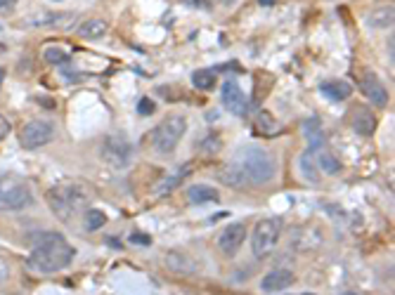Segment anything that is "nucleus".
Segmentation results:
<instances>
[{"label":"nucleus","instance_id":"obj_13","mask_svg":"<svg viewBox=\"0 0 395 295\" xmlns=\"http://www.w3.org/2000/svg\"><path fill=\"white\" fill-rule=\"evenodd\" d=\"M350 125H352V130H355L357 135L372 137L374 130H377V118H374L372 109L355 107V111H352V116H350Z\"/></svg>","mask_w":395,"mask_h":295},{"label":"nucleus","instance_id":"obj_10","mask_svg":"<svg viewBox=\"0 0 395 295\" xmlns=\"http://www.w3.org/2000/svg\"><path fill=\"white\" fill-rule=\"evenodd\" d=\"M221 102L223 107L235 116H244L246 109H249V100H246L244 90L239 88V83L235 81H225L221 88Z\"/></svg>","mask_w":395,"mask_h":295},{"label":"nucleus","instance_id":"obj_6","mask_svg":"<svg viewBox=\"0 0 395 295\" xmlns=\"http://www.w3.org/2000/svg\"><path fill=\"white\" fill-rule=\"evenodd\" d=\"M282 236V222L279 220H263L253 227L251 234V250L258 260H265L267 255H272V250L277 248Z\"/></svg>","mask_w":395,"mask_h":295},{"label":"nucleus","instance_id":"obj_34","mask_svg":"<svg viewBox=\"0 0 395 295\" xmlns=\"http://www.w3.org/2000/svg\"><path fill=\"white\" fill-rule=\"evenodd\" d=\"M15 8V0H0V10H10Z\"/></svg>","mask_w":395,"mask_h":295},{"label":"nucleus","instance_id":"obj_24","mask_svg":"<svg viewBox=\"0 0 395 295\" xmlns=\"http://www.w3.org/2000/svg\"><path fill=\"white\" fill-rule=\"evenodd\" d=\"M256 125H258L260 132H265V135H274V132H279V125H277V121H272L270 111H258Z\"/></svg>","mask_w":395,"mask_h":295},{"label":"nucleus","instance_id":"obj_31","mask_svg":"<svg viewBox=\"0 0 395 295\" xmlns=\"http://www.w3.org/2000/svg\"><path fill=\"white\" fill-rule=\"evenodd\" d=\"M182 5H192V8H196V10H208L211 8V3L208 0H180Z\"/></svg>","mask_w":395,"mask_h":295},{"label":"nucleus","instance_id":"obj_16","mask_svg":"<svg viewBox=\"0 0 395 295\" xmlns=\"http://www.w3.org/2000/svg\"><path fill=\"white\" fill-rule=\"evenodd\" d=\"M187 199H189V203H192V206H208V203H218V201H221V194H218L216 187L196 185V187H189Z\"/></svg>","mask_w":395,"mask_h":295},{"label":"nucleus","instance_id":"obj_21","mask_svg":"<svg viewBox=\"0 0 395 295\" xmlns=\"http://www.w3.org/2000/svg\"><path fill=\"white\" fill-rule=\"evenodd\" d=\"M192 86L196 90H201V93H206L216 86V71L213 69H199V71L192 74Z\"/></svg>","mask_w":395,"mask_h":295},{"label":"nucleus","instance_id":"obj_11","mask_svg":"<svg viewBox=\"0 0 395 295\" xmlns=\"http://www.w3.org/2000/svg\"><path fill=\"white\" fill-rule=\"evenodd\" d=\"M360 90H362L365 97L374 104V107H386L388 104V90L384 83L379 81L377 74L365 71L362 79H360Z\"/></svg>","mask_w":395,"mask_h":295},{"label":"nucleus","instance_id":"obj_32","mask_svg":"<svg viewBox=\"0 0 395 295\" xmlns=\"http://www.w3.org/2000/svg\"><path fill=\"white\" fill-rule=\"evenodd\" d=\"M8 135H10V123H8V118L5 116H0V142H3Z\"/></svg>","mask_w":395,"mask_h":295},{"label":"nucleus","instance_id":"obj_9","mask_svg":"<svg viewBox=\"0 0 395 295\" xmlns=\"http://www.w3.org/2000/svg\"><path fill=\"white\" fill-rule=\"evenodd\" d=\"M244 241H246V224L232 222L221 231V236H218V250H221L223 255L232 258V255H237L239 253Z\"/></svg>","mask_w":395,"mask_h":295},{"label":"nucleus","instance_id":"obj_18","mask_svg":"<svg viewBox=\"0 0 395 295\" xmlns=\"http://www.w3.org/2000/svg\"><path fill=\"white\" fill-rule=\"evenodd\" d=\"M107 31H109V24L104 22V19H97V17L88 19V22H83L79 26V36L83 40H100L107 36Z\"/></svg>","mask_w":395,"mask_h":295},{"label":"nucleus","instance_id":"obj_14","mask_svg":"<svg viewBox=\"0 0 395 295\" xmlns=\"http://www.w3.org/2000/svg\"><path fill=\"white\" fill-rule=\"evenodd\" d=\"M310 154H313L315 163H317V168H320L322 173H327V175H338V173L343 170L341 161H338V158L334 156V154L329 151V146H327V144L320 146V149H313Z\"/></svg>","mask_w":395,"mask_h":295},{"label":"nucleus","instance_id":"obj_33","mask_svg":"<svg viewBox=\"0 0 395 295\" xmlns=\"http://www.w3.org/2000/svg\"><path fill=\"white\" fill-rule=\"evenodd\" d=\"M213 3H218V5H223V8H232V5H237L239 0H213Z\"/></svg>","mask_w":395,"mask_h":295},{"label":"nucleus","instance_id":"obj_2","mask_svg":"<svg viewBox=\"0 0 395 295\" xmlns=\"http://www.w3.org/2000/svg\"><path fill=\"white\" fill-rule=\"evenodd\" d=\"M76 250L60 231H43L33 236L29 267L38 274H57L74 262Z\"/></svg>","mask_w":395,"mask_h":295},{"label":"nucleus","instance_id":"obj_15","mask_svg":"<svg viewBox=\"0 0 395 295\" xmlns=\"http://www.w3.org/2000/svg\"><path fill=\"white\" fill-rule=\"evenodd\" d=\"M320 93L329 102H345L352 93V88L345 81H324L320 86Z\"/></svg>","mask_w":395,"mask_h":295},{"label":"nucleus","instance_id":"obj_35","mask_svg":"<svg viewBox=\"0 0 395 295\" xmlns=\"http://www.w3.org/2000/svg\"><path fill=\"white\" fill-rule=\"evenodd\" d=\"M260 3H263V5H270V3H272V0H260Z\"/></svg>","mask_w":395,"mask_h":295},{"label":"nucleus","instance_id":"obj_27","mask_svg":"<svg viewBox=\"0 0 395 295\" xmlns=\"http://www.w3.org/2000/svg\"><path fill=\"white\" fill-rule=\"evenodd\" d=\"M189 173H192V166L187 163V166H185V170H182V168H180V170L175 173L171 180L161 182V189H159V194H168V192H173V189H175V185H178V182H180L182 178H185V175H189Z\"/></svg>","mask_w":395,"mask_h":295},{"label":"nucleus","instance_id":"obj_8","mask_svg":"<svg viewBox=\"0 0 395 295\" xmlns=\"http://www.w3.org/2000/svg\"><path fill=\"white\" fill-rule=\"evenodd\" d=\"M55 139V125L48 121H40V118H33L19 130V142H22L24 149H40V146L50 144Z\"/></svg>","mask_w":395,"mask_h":295},{"label":"nucleus","instance_id":"obj_20","mask_svg":"<svg viewBox=\"0 0 395 295\" xmlns=\"http://www.w3.org/2000/svg\"><path fill=\"white\" fill-rule=\"evenodd\" d=\"M299 168H301V175L306 178L308 182H320V168H317L313 154L306 151L299 161Z\"/></svg>","mask_w":395,"mask_h":295},{"label":"nucleus","instance_id":"obj_12","mask_svg":"<svg viewBox=\"0 0 395 295\" xmlns=\"http://www.w3.org/2000/svg\"><path fill=\"white\" fill-rule=\"evenodd\" d=\"M294 284V272L289 270H272L267 272L260 281V291L263 293H279Z\"/></svg>","mask_w":395,"mask_h":295},{"label":"nucleus","instance_id":"obj_28","mask_svg":"<svg viewBox=\"0 0 395 295\" xmlns=\"http://www.w3.org/2000/svg\"><path fill=\"white\" fill-rule=\"evenodd\" d=\"M154 102L150 100V97H143V100H140V104H138V114H143V116H152L154 114Z\"/></svg>","mask_w":395,"mask_h":295},{"label":"nucleus","instance_id":"obj_5","mask_svg":"<svg viewBox=\"0 0 395 295\" xmlns=\"http://www.w3.org/2000/svg\"><path fill=\"white\" fill-rule=\"evenodd\" d=\"M187 132V118L182 114H171L161 121L152 132V149L159 156H168L175 151V146L180 144V139Z\"/></svg>","mask_w":395,"mask_h":295},{"label":"nucleus","instance_id":"obj_26","mask_svg":"<svg viewBox=\"0 0 395 295\" xmlns=\"http://www.w3.org/2000/svg\"><path fill=\"white\" fill-rule=\"evenodd\" d=\"M43 57H45L48 64H52V66H62V64H67V62H69V52H65V50H62V47H45Z\"/></svg>","mask_w":395,"mask_h":295},{"label":"nucleus","instance_id":"obj_17","mask_svg":"<svg viewBox=\"0 0 395 295\" xmlns=\"http://www.w3.org/2000/svg\"><path fill=\"white\" fill-rule=\"evenodd\" d=\"M303 135L308 137V144H310V149L308 151H313V149H320V146L327 144V137H324V130H322V123H320V118H308L306 123H303Z\"/></svg>","mask_w":395,"mask_h":295},{"label":"nucleus","instance_id":"obj_36","mask_svg":"<svg viewBox=\"0 0 395 295\" xmlns=\"http://www.w3.org/2000/svg\"><path fill=\"white\" fill-rule=\"evenodd\" d=\"M343 295H357V293H343Z\"/></svg>","mask_w":395,"mask_h":295},{"label":"nucleus","instance_id":"obj_19","mask_svg":"<svg viewBox=\"0 0 395 295\" xmlns=\"http://www.w3.org/2000/svg\"><path fill=\"white\" fill-rule=\"evenodd\" d=\"M166 267L171 272L175 274H189L194 270V265H192V260H189L187 255H182V253L178 250H173V253H168V258H166Z\"/></svg>","mask_w":395,"mask_h":295},{"label":"nucleus","instance_id":"obj_7","mask_svg":"<svg viewBox=\"0 0 395 295\" xmlns=\"http://www.w3.org/2000/svg\"><path fill=\"white\" fill-rule=\"evenodd\" d=\"M100 156L109 168L123 170V168H128L130 158H133V146L128 139L121 135H109V137H104Z\"/></svg>","mask_w":395,"mask_h":295},{"label":"nucleus","instance_id":"obj_37","mask_svg":"<svg viewBox=\"0 0 395 295\" xmlns=\"http://www.w3.org/2000/svg\"><path fill=\"white\" fill-rule=\"evenodd\" d=\"M301 295H313V293H301Z\"/></svg>","mask_w":395,"mask_h":295},{"label":"nucleus","instance_id":"obj_29","mask_svg":"<svg viewBox=\"0 0 395 295\" xmlns=\"http://www.w3.org/2000/svg\"><path fill=\"white\" fill-rule=\"evenodd\" d=\"M128 241H130V243H135V245H150V243H152V236L140 234V231H135V234H130V236H128Z\"/></svg>","mask_w":395,"mask_h":295},{"label":"nucleus","instance_id":"obj_3","mask_svg":"<svg viewBox=\"0 0 395 295\" xmlns=\"http://www.w3.org/2000/svg\"><path fill=\"white\" fill-rule=\"evenodd\" d=\"M45 201L60 220L69 222L90 201V192L79 182H62V185L50 187V192L45 194Z\"/></svg>","mask_w":395,"mask_h":295},{"label":"nucleus","instance_id":"obj_38","mask_svg":"<svg viewBox=\"0 0 395 295\" xmlns=\"http://www.w3.org/2000/svg\"><path fill=\"white\" fill-rule=\"evenodd\" d=\"M55 3H62V0H55Z\"/></svg>","mask_w":395,"mask_h":295},{"label":"nucleus","instance_id":"obj_22","mask_svg":"<svg viewBox=\"0 0 395 295\" xmlns=\"http://www.w3.org/2000/svg\"><path fill=\"white\" fill-rule=\"evenodd\" d=\"M104 224H107V215H104L102 210H97V208L86 210V217H83V227H86V231H100Z\"/></svg>","mask_w":395,"mask_h":295},{"label":"nucleus","instance_id":"obj_1","mask_svg":"<svg viewBox=\"0 0 395 295\" xmlns=\"http://www.w3.org/2000/svg\"><path fill=\"white\" fill-rule=\"evenodd\" d=\"M277 173L274 158L260 146H244L235 154V158L218 173L221 182L228 187H249V185H265Z\"/></svg>","mask_w":395,"mask_h":295},{"label":"nucleus","instance_id":"obj_25","mask_svg":"<svg viewBox=\"0 0 395 295\" xmlns=\"http://www.w3.org/2000/svg\"><path fill=\"white\" fill-rule=\"evenodd\" d=\"M221 146H223L221 135H216V132H211V135H206V137L201 139L199 149H201V154H206V156H213V154L221 151Z\"/></svg>","mask_w":395,"mask_h":295},{"label":"nucleus","instance_id":"obj_23","mask_svg":"<svg viewBox=\"0 0 395 295\" xmlns=\"http://www.w3.org/2000/svg\"><path fill=\"white\" fill-rule=\"evenodd\" d=\"M367 22H369V26H377V29H388V26L393 24V5H391V8L374 10Z\"/></svg>","mask_w":395,"mask_h":295},{"label":"nucleus","instance_id":"obj_30","mask_svg":"<svg viewBox=\"0 0 395 295\" xmlns=\"http://www.w3.org/2000/svg\"><path fill=\"white\" fill-rule=\"evenodd\" d=\"M8 279H10V265H8V260L0 255V286H3Z\"/></svg>","mask_w":395,"mask_h":295},{"label":"nucleus","instance_id":"obj_4","mask_svg":"<svg viewBox=\"0 0 395 295\" xmlns=\"http://www.w3.org/2000/svg\"><path fill=\"white\" fill-rule=\"evenodd\" d=\"M33 203L31 187L22 178L10 173H0V210L3 213H19Z\"/></svg>","mask_w":395,"mask_h":295}]
</instances>
